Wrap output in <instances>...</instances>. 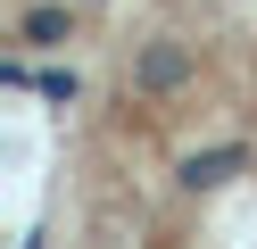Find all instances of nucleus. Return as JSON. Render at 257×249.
Wrapping results in <instances>:
<instances>
[{
	"mask_svg": "<svg viewBox=\"0 0 257 249\" xmlns=\"http://www.w3.org/2000/svg\"><path fill=\"white\" fill-rule=\"evenodd\" d=\"M25 42H67V9H34L25 17Z\"/></svg>",
	"mask_w": 257,
	"mask_h": 249,
	"instance_id": "1",
	"label": "nucleus"
}]
</instances>
